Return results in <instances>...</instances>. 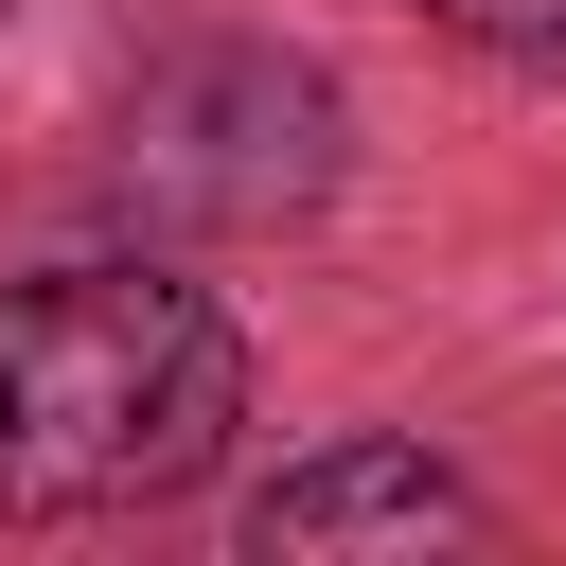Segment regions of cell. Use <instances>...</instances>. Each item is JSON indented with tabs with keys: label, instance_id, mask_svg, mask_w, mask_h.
<instances>
[{
	"label": "cell",
	"instance_id": "6da1fadb",
	"mask_svg": "<svg viewBox=\"0 0 566 566\" xmlns=\"http://www.w3.org/2000/svg\"><path fill=\"white\" fill-rule=\"evenodd\" d=\"M248 424V336L177 265H35L0 283V513H142L195 495Z\"/></svg>",
	"mask_w": 566,
	"mask_h": 566
},
{
	"label": "cell",
	"instance_id": "7a4b0ae2",
	"mask_svg": "<svg viewBox=\"0 0 566 566\" xmlns=\"http://www.w3.org/2000/svg\"><path fill=\"white\" fill-rule=\"evenodd\" d=\"M124 177L177 230H283L336 177V88L301 53H177L142 88V124H124Z\"/></svg>",
	"mask_w": 566,
	"mask_h": 566
},
{
	"label": "cell",
	"instance_id": "3957f363",
	"mask_svg": "<svg viewBox=\"0 0 566 566\" xmlns=\"http://www.w3.org/2000/svg\"><path fill=\"white\" fill-rule=\"evenodd\" d=\"M354 531H478V495L424 442H336V460H301V478L248 495V548H354Z\"/></svg>",
	"mask_w": 566,
	"mask_h": 566
},
{
	"label": "cell",
	"instance_id": "277c9868",
	"mask_svg": "<svg viewBox=\"0 0 566 566\" xmlns=\"http://www.w3.org/2000/svg\"><path fill=\"white\" fill-rule=\"evenodd\" d=\"M460 53H495V71H566V0H424Z\"/></svg>",
	"mask_w": 566,
	"mask_h": 566
}]
</instances>
